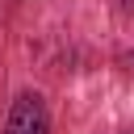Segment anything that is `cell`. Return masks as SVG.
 <instances>
[{
  "instance_id": "1",
  "label": "cell",
  "mask_w": 134,
  "mask_h": 134,
  "mask_svg": "<svg viewBox=\"0 0 134 134\" xmlns=\"http://www.w3.org/2000/svg\"><path fill=\"white\" fill-rule=\"evenodd\" d=\"M4 134H50V117L42 109L38 96H17L13 109H8V121H4Z\"/></svg>"
}]
</instances>
